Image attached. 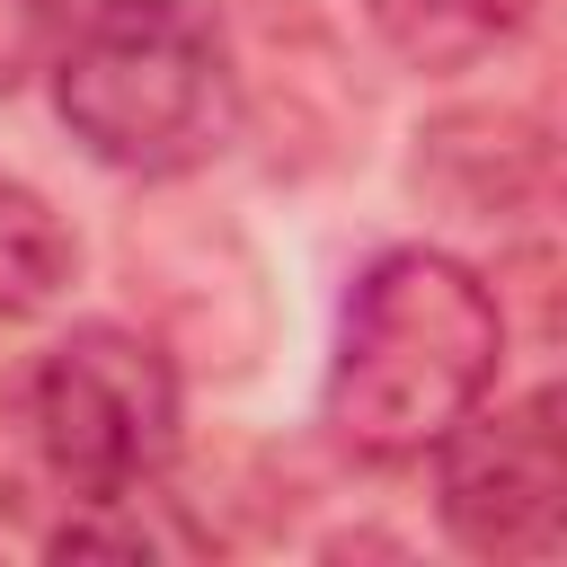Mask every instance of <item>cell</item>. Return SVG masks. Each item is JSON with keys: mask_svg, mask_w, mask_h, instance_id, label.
<instances>
[{"mask_svg": "<svg viewBox=\"0 0 567 567\" xmlns=\"http://www.w3.org/2000/svg\"><path fill=\"white\" fill-rule=\"evenodd\" d=\"M505 372L496 292L443 248H381L337 310V354L319 416L354 461L434 452Z\"/></svg>", "mask_w": 567, "mask_h": 567, "instance_id": "6da1fadb", "label": "cell"}, {"mask_svg": "<svg viewBox=\"0 0 567 567\" xmlns=\"http://www.w3.org/2000/svg\"><path fill=\"white\" fill-rule=\"evenodd\" d=\"M71 142L124 177H177L230 133V62L195 0H89L53 44Z\"/></svg>", "mask_w": 567, "mask_h": 567, "instance_id": "7a4b0ae2", "label": "cell"}, {"mask_svg": "<svg viewBox=\"0 0 567 567\" xmlns=\"http://www.w3.org/2000/svg\"><path fill=\"white\" fill-rule=\"evenodd\" d=\"M27 434L62 496H142L177 452V372L142 328L89 319L27 381Z\"/></svg>", "mask_w": 567, "mask_h": 567, "instance_id": "3957f363", "label": "cell"}, {"mask_svg": "<svg viewBox=\"0 0 567 567\" xmlns=\"http://www.w3.org/2000/svg\"><path fill=\"white\" fill-rule=\"evenodd\" d=\"M434 505L443 532L478 558H549L567 523V452H558V390L514 408H470L434 443Z\"/></svg>", "mask_w": 567, "mask_h": 567, "instance_id": "277c9868", "label": "cell"}, {"mask_svg": "<svg viewBox=\"0 0 567 567\" xmlns=\"http://www.w3.org/2000/svg\"><path fill=\"white\" fill-rule=\"evenodd\" d=\"M372 27L425 62V71H452V62H478L487 44H505L523 27V0H363Z\"/></svg>", "mask_w": 567, "mask_h": 567, "instance_id": "5b68a950", "label": "cell"}, {"mask_svg": "<svg viewBox=\"0 0 567 567\" xmlns=\"http://www.w3.org/2000/svg\"><path fill=\"white\" fill-rule=\"evenodd\" d=\"M71 266H80V248H71V230L53 221V204H44L35 186L0 177V319L44 310V301L71 284Z\"/></svg>", "mask_w": 567, "mask_h": 567, "instance_id": "8992f818", "label": "cell"}, {"mask_svg": "<svg viewBox=\"0 0 567 567\" xmlns=\"http://www.w3.org/2000/svg\"><path fill=\"white\" fill-rule=\"evenodd\" d=\"M27 53H35V0H0V89L18 80Z\"/></svg>", "mask_w": 567, "mask_h": 567, "instance_id": "52a82bcc", "label": "cell"}]
</instances>
